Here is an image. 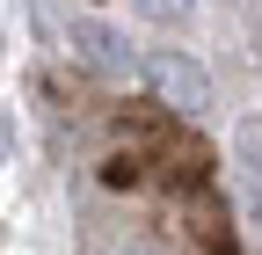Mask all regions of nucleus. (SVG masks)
I'll list each match as a JSON object with an SVG mask.
<instances>
[{"mask_svg": "<svg viewBox=\"0 0 262 255\" xmlns=\"http://www.w3.org/2000/svg\"><path fill=\"white\" fill-rule=\"evenodd\" d=\"M146 80L160 88V102L182 110V117H204V110H211V73L196 66L189 51H153V58H146Z\"/></svg>", "mask_w": 262, "mask_h": 255, "instance_id": "f257e3e1", "label": "nucleus"}, {"mask_svg": "<svg viewBox=\"0 0 262 255\" xmlns=\"http://www.w3.org/2000/svg\"><path fill=\"white\" fill-rule=\"evenodd\" d=\"M73 44L95 58V66H110V73H124V66H131L124 37H117V29H102V22H73Z\"/></svg>", "mask_w": 262, "mask_h": 255, "instance_id": "f03ea898", "label": "nucleus"}, {"mask_svg": "<svg viewBox=\"0 0 262 255\" xmlns=\"http://www.w3.org/2000/svg\"><path fill=\"white\" fill-rule=\"evenodd\" d=\"M131 15L153 22V29H182L189 22V0H131Z\"/></svg>", "mask_w": 262, "mask_h": 255, "instance_id": "7ed1b4c3", "label": "nucleus"}, {"mask_svg": "<svg viewBox=\"0 0 262 255\" xmlns=\"http://www.w3.org/2000/svg\"><path fill=\"white\" fill-rule=\"evenodd\" d=\"M0 153H8V117H0Z\"/></svg>", "mask_w": 262, "mask_h": 255, "instance_id": "20e7f679", "label": "nucleus"}, {"mask_svg": "<svg viewBox=\"0 0 262 255\" xmlns=\"http://www.w3.org/2000/svg\"><path fill=\"white\" fill-rule=\"evenodd\" d=\"M139 255H153V248H139Z\"/></svg>", "mask_w": 262, "mask_h": 255, "instance_id": "39448f33", "label": "nucleus"}]
</instances>
